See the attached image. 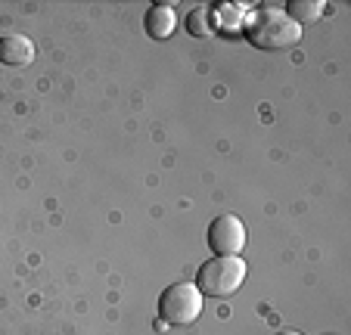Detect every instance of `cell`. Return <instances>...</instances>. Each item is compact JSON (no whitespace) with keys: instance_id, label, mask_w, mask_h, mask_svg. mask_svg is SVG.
Wrapping results in <instances>:
<instances>
[{"instance_id":"obj_1","label":"cell","mask_w":351,"mask_h":335,"mask_svg":"<svg viewBox=\"0 0 351 335\" xmlns=\"http://www.w3.org/2000/svg\"><path fill=\"white\" fill-rule=\"evenodd\" d=\"M245 38L252 40L258 50H286L302 40V25L292 22L280 7H265L252 10L245 19Z\"/></svg>"},{"instance_id":"obj_2","label":"cell","mask_w":351,"mask_h":335,"mask_svg":"<svg viewBox=\"0 0 351 335\" xmlns=\"http://www.w3.org/2000/svg\"><path fill=\"white\" fill-rule=\"evenodd\" d=\"M245 261L239 255H227V258H218L215 255L212 261H206L199 267L196 273V289L202 295H212V298H227L245 283Z\"/></svg>"},{"instance_id":"obj_3","label":"cell","mask_w":351,"mask_h":335,"mask_svg":"<svg viewBox=\"0 0 351 335\" xmlns=\"http://www.w3.org/2000/svg\"><path fill=\"white\" fill-rule=\"evenodd\" d=\"M159 314L171 326H190L202 317V292L196 289V283L168 286L159 298Z\"/></svg>"},{"instance_id":"obj_4","label":"cell","mask_w":351,"mask_h":335,"mask_svg":"<svg viewBox=\"0 0 351 335\" xmlns=\"http://www.w3.org/2000/svg\"><path fill=\"white\" fill-rule=\"evenodd\" d=\"M208 249L218 258L239 255L245 249V227L237 214H221L208 227Z\"/></svg>"},{"instance_id":"obj_5","label":"cell","mask_w":351,"mask_h":335,"mask_svg":"<svg viewBox=\"0 0 351 335\" xmlns=\"http://www.w3.org/2000/svg\"><path fill=\"white\" fill-rule=\"evenodd\" d=\"M143 28L149 38L156 40H165L178 32V10L168 7V3H156V7L146 10V19H143Z\"/></svg>"},{"instance_id":"obj_6","label":"cell","mask_w":351,"mask_h":335,"mask_svg":"<svg viewBox=\"0 0 351 335\" xmlns=\"http://www.w3.org/2000/svg\"><path fill=\"white\" fill-rule=\"evenodd\" d=\"M0 60L7 66H28L34 60V44L25 34H10L0 40Z\"/></svg>"},{"instance_id":"obj_7","label":"cell","mask_w":351,"mask_h":335,"mask_svg":"<svg viewBox=\"0 0 351 335\" xmlns=\"http://www.w3.org/2000/svg\"><path fill=\"white\" fill-rule=\"evenodd\" d=\"M324 0H292V3H286V10L283 13L289 16L292 22H314V19H320V13H324Z\"/></svg>"},{"instance_id":"obj_8","label":"cell","mask_w":351,"mask_h":335,"mask_svg":"<svg viewBox=\"0 0 351 335\" xmlns=\"http://www.w3.org/2000/svg\"><path fill=\"white\" fill-rule=\"evenodd\" d=\"M186 32L193 34V38H212L215 34V13L212 7H196L190 13V19H186Z\"/></svg>"},{"instance_id":"obj_9","label":"cell","mask_w":351,"mask_h":335,"mask_svg":"<svg viewBox=\"0 0 351 335\" xmlns=\"http://www.w3.org/2000/svg\"><path fill=\"white\" fill-rule=\"evenodd\" d=\"M277 335H302V332H295V329H280Z\"/></svg>"}]
</instances>
